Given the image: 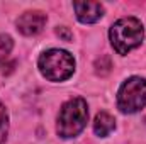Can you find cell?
I'll list each match as a JSON object with an SVG mask.
<instances>
[{"label":"cell","instance_id":"obj_2","mask_svg":"<svg viewBox=\"0 0 146 144\" xmlns=\"http://www.w3.org/2000/svg\"><path fill=\"white\" fill-rule=\"evenodd\" d=\"M110 42L119 54H127L131 49L138 48L145 37L143 24L134 17L119 19L109 31Z\"/></svg>","mask_w":146,"mask_h":144},{"label":"cell","instance_id":"obj_8","mask_svg":"<svg viewBox=\"0 0 146 144\" xmlns=\"http://www.w3.org/2000/svg\"><path fill=\"white\" fill-rule=\"evenodd\" d=\"M7 134H9V115L0 102V144L7 143Z\"/></svg>","mask_w":146,"mask_h":144},{"label":"cell","instance_id":"obj_6","mask_svg":"<svg viewBox=\"0 0 146 144\" xmlns=\"http://www.w3.org/2000/svg\"><path fill=\"white\" fill-rule=\"evenodd\" d=\"M73 9L76 12V17L83 24L97 22L104 15V7L99 2H75Z\"/></svg>","mask_w":146,"mask_h":144},{"label":"cell","instance_id":"obj_1","mask_svg":"<svg viewBox=\"0 0 146 144\" xmlns=\"http://www.w3.org/2000/svg\"><path fill=\"white\" fill-rule=\"evenodd\" d=\"M88 120V107L83 98H72L60 110L58 115V134L63 139H70L78 136Z\"/></svg>","mask_w":146,"mask_h":144},{"label":"cell","instance_id":"obj_10","mask_svg":"<svg viewBox=\"0 0 146 144\" xmlns=\"http://www.w3.org/2000/svg\"><path fill=\"white\" fill-rule=\"evenodd\" d=\"M56 34L60 37H63L65 41H72V32H70L66 27H58V29H56Z\"/></svg>","mask_w":146,"mask_h":144},{"label":"cell","instance_id":"obj_3","mask_svg":"<svg viewBox=\"0 0 146 144\" xmlns=\"http://www.w3.org/2000/svg\"><path fill=\"white\" fill-rule=\"evenodd\" d=\"M39 71L49 81L68 80L75 71V59L68 51L49 49L39 56Z\"/></svg>","mask_w":146,"mask_h":144},{"label":"cell","instance_id":"obj_7","mask_svg":"<svg viewBox=\"0 0 146 144\" xmlns=\"http://www.w3.org/2000/svg\"><path fill=\"white\" fill-rule=\"evenodd\" d=\"M114 127H115V120H114V117L110 114H107V112L97 114L95 122H94V131H95L97 136H100V137L109 136L110 132L114 131Z\"/></svg>","mask_w":146,"mask_h":144},{"label":"cell","instance_id":"obj_4","mask_svg":"<svg viewBox=\"0 0 146 144\" xmlns=\"http://www.w3.org/2000/svg\"><path fill=\"white\" fill-rule=\"evenodd\" d=\"M146 105V80L133 76L126 80L117 93V107L124 114H134Z\"/></svg>","mask_w":146,"mask_h":144},{"label":"cell","instance_id":"obj_9","mask_svg":"<svg viewBox=\"0 0 146 144\" xmlns=\"http://www.w3.org/2000/svg\"><path fill=\"white\" fill-rule=\"evenodd\" d=\"M10 51H12V37L7 34H0V66L3 65Z\"/></svg>","mask_w":146,"mask_h":144},{"label":"cell","instance_id":"obj_5","mask_svg":"<svg viewBox=\"0 0 146 144\" xmlns=\"http://www.w3.org/2000/svg\"><path fill=\"white\" fill-rule=\"evenodd\" d=\"M44 24H46V14H42L39 10L24 12L17 19V29L24 36H34L37 32H41Z\"/></svg>","mask_w":146,"mask_h":144}]
</instances>
